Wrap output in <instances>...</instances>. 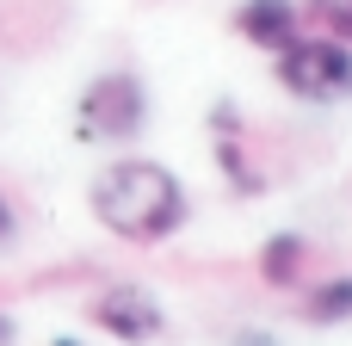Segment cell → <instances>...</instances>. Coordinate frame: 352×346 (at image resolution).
I'll use <instances>...</instances> for the list:
<instances>
[{
    "label": "cell",
    "mask_w": 352,
    "mask_h": 346,
    "mask_svg": "<svg viewBox=\"0 0 352 346\" xmlns=\"http://www.w3.org/2000/svg\"><path fill=\"white\" fill-rule=\"evenodd\" d=\"M87 204H93L99 229H111V235L130 241V248H155V241L179 235V223H186V210H192L179 173L161 167V161H111V167L93 180Z\"/></svg>",
    "instance_id": "6da1fadb"
},
{
    "label": "cell",
    "mask_w": 352,
    "mask_h": 346,
    "mask_svg": "<svg viewBox=\"0 0 352 346\" xmlns=\"http://www.w3.org/2000/svg\"><path fill=\"white\" fill-rule=\"evenodd\" d=\"M278 87L309 105H340L352 99V50L334 37H291L278 50Z\"/></svg>",
    "instance_id": "7a4b0ae2"
},
{
    "label": "cell",
    "mask_w": 352,
    "mask_h": 346,
    "mask_svg": "<svg viewBox=\"0 0 352 346\" xmlns=\"http://www.w3.org/2000/svg\"><path fill=\"white\" fill-rule=\"evenodd\" d=\"M74 124H80V142H130V136H142V124H148L142 80L136 74H99V80H87Z\"/></svg>",
    "instance_id": "3957f363"
},
{
    "label": "cell",
    "mask_w": 352,
    "mask_h": 346,
    "mask_svg": "<svg viewBox=\"0 0 352 346\" xmlns=\"http://www.w3.org/2000/svg\"><path fill=\"white\" fill-rule=\"evenodd\" d=\"M87 316H93V328H105L111 340H124V346H148L161 328H167L161 303H155L142 285H111V291H99Z\"/></svg>",
    "instance_id": "277c9868"
},
{
    "label": "cell",
    "mask_w": 352,
    "mask_h": 346,
    "mask_svg": "<svg viewBox=\"0 0 352 346\" xmlns=\"http://www.w3.org/2000/svg\"><path fill=\"white\" fill-rule=\"evenodd\" d=\"M235 31L260 50H285L291 37H303V12H297V0H241Z\"/></svg>",
    "instance_id": "5b68a950"
},
{
    "label": "cell",
    "mask_w": 352,
    "mask_h": 346,
    "mask_svg": "<svg viewBox=\"0 0 352 346\" xmlns=\"http://www.w3.org/2000/svg\"><path fill=\"white\" fill-rule=\"evenodd\" d=\"M210 124H217V161H223V173L235 180V192H260L266 180L241 161V118H235V105H217Z\"/></svg>",
    "instance_id": "8992f818"
},
{
    "label": "cell",
    "mask_w": 352,
    "mask_h": 346,
    "mask_svg": "<svg viewBox=\"0 0 352 346\" xmlns=\"http://www.w3.org/2000/svg\"><path fill=\"white\" fill-rule=\"evenodd\" d=\"M303 260H309V241L285 229V235H272V241L260 248V279L285 291V285H297V279H303Z\"/></svg>",
    "instance_id": "52a82bcc"
},
{
    "label": "cell",
    "mask_w": 352,
    "mask_h": 346,
    "mask_svg": "<svg viewBox=\"0 0 352 346\" xmlns=\"http://www.w3.org/2000/svg\"><path fill=\"white\" fill-rule=\"evenodd\" d=\"M346 316H352V279H322V285H309V322L334 328V322H346Z\"/></svg>",
    "instance_id": "ba28073f"
},
{
    "label": "cell",
    "mask_w": 352,
    "mask_h": 346,
    "mask_svg": "<svg viewBox=\"0 0 352 346\" xmlns=\"http://www.w3.org/2000/svg\"><path fill=\"white\" fill-rule=\"evenodd\" d=\"M297 12H309L316 31H328L334 43H352V0H303Z\"/></svg>",
    "instance_id": "9c48e42d"
},
{
    "label": "cell",
    "mask_w": 352,
    "mask_h": 346,
    "mask_svg": "<svg viewBox=\"0 0 352 346\" xmlns=\"http://www.w3.org/2000/svg\"><path fill=\"white\" fill-rule=\"evenodd\" d=\"M12 235H19V217H12V204H6V192H0V254L12 248Z\"/></svg>",
    "instance_id": "30bf717a"
},
{
    "label": "cell",
    "mask_w": 352,
    "mask_h": 346,
    "mask_svg": "<svg viewBox=\"0 0 352 346\" xmlns=\"http://www.w3.org/2000/svg\"><path fill=\"white\" fill-rule=\"evenodd\" d=\"M229 346H278V340H266V334H235Z\"/></svg>",
    "instance_id": "8fae6325"
},
{
    "label": "cell",
    "mask_w": 352,
    "mask_h": 346,
    "mask_svg": "<svg viewBox=\"0 0 352 346\" xmlns=\"http://www.w3.org/2000/svg\"><path fill=\"white\" fill-rule=\"evenodd\" d=\"M6 340H12V322H6V316H0V346H6Z\"/></svg>",
    "instance_id": "7c38bea8"
},
{
    "label": "cell",
    "mask_w": 352,
    "mask_h": 346,
    "mask_svg": "<svg viewBox=\"0 0 352 346\" xmlns=\"http://www.w3.org/2000/svg\"><path fill=\"white\" fill-rule=\"evenodd\" d=\"M56 346H80V340H56Z\"/></svg>",
    "instance_id": "4fadbf2b"
}]
</instances>
